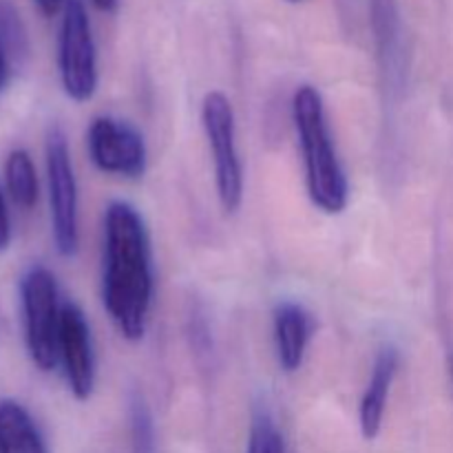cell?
Wrapping results in <instances>:
<instances>
[{
  "label": "cell",
  "mask_w": 453,
  "mask_h": 453,
  "mask_svg": "<svg viewBox=\"0 0 453 453\" xmlns=\"http://www.w3.org/2000/svg\"><path fill=\"white\" fill-rule=\"evenodd\" d=\"M398 363H401V357L394 345H385L376 357L370 383L363 392L361 407H358V423H361V434L365 441H374L383 427L385 407H388L389 389L396 379Z\"/></svg>",
  "instance_id": "obj_10"
},
{
  "label": "cell",
  "mask_w": 453,
  "mask_h": 453,
  "mask_svg": "<svg viewBox=\"0 0 453 453\" xmlns=\"http://www.w3.org/2000/svg\"><path fill=\"white\" fill-rule=\"evenodd\" d=\"M128 418H131V438L135 453H155V425L153 414L140 392L131 394L128 401Z\"/></svg>",
  "instance_id": "obj_14"
},
{
  "label": "cell",
  "mask_w": 453,
  "mask_h": 453,
  "mask_svg": "<svg viewBox=\"0 0 453 453\" xmlns=\"http://www.w3.org/2000/svg\"><path fill=\"white\" fill-rule=\"evenodd\" d=\"M449 372H451V380H453V354H451V358H449Z\"/></svg>",
  "instance_id": "obj_20"
},
{
  "label": "cell",
  "mask_w": 453,
  "mask_h": 453,
  "mask_svg": "<svg viewBox=\"0 0 453 453\" xmlns=\"http://www.w3.org/2000/svg\"><path fill=\"white\" fill-rule=\"evenodd\" d=\"M246 453H286L281 432L268 411H257L252 418Z\"/></svg>",
  "instance_id": "obj_15"
},
{
  "label": "cell",
  "mask_w": 453,
  "mask_h": 453,
  "mask_svg": "<svg viewBox=\"0 0 453 453\" xmlns=\"http://www.w3.org/2000/svg\"><path fill=\"white\" fill-rule=\"evenodd\" d=\"M0 453H49L34 416L13 398L0 401Z\"/></svg>",
  "instance_id": "obj_11"
},
{
  "label": "cell",
  "mask_w": 453,
  "mask_h": 453,
  "mask_svg": "<svg viewBox=\"0 0 453 453\" xmlns=\"http://www.w3.org/2000/svg\"><path fill=\"white\" fill-rule=\"evenodd\" d=\"M58 69L66 97L73 102L91 100L97 88V58L82 0H65L58 35Z\"/></svg>",
  "instance_id": "obj_6"
},
{
  "label": "cell",
  "mask_w": 453,
  "mask_h": 453,
  "mask_svg": "<svg viewBox=\"0 0 453 453\" xmlns=\"http://www.w3.org/2000/svg\"><path fill=\"white\" fill-rule=\"evenodd\" d=\"M292 122L299 137L310 202L326 215L348 208L349 186L336 155L323 97L312 84H301L292 97Z\"/></svg>",
  "instance_id": "obj_2"
},
{
  "label": "cell",
  "mask_w": 453,
  "mask_h": 453,
  "mask_svg": "<svg viewBox=\"0 0 453 453\" xmlns=\"http://www.w3.org/2000/svg\"><path fill=\"white\" fill-rule=\"evenodd\" d=\"M58 363H62L66 385L75 401H88L96 389V357H93L88 321L75 303L62 305Z\"/></svg>",
  "instance_id": "obj_8"
},
{
  "label": "cell",
  "mask_w": 453,
  "mask_h": 453,
  "mask_svg": "<svg viewBox=\"0 0 453 453\" xmlns=\"http://www.w3.org/2000/svg\"><path fill=\"white\" fill-rule=\"evenodd\" d=\"M12 243V217H9L7 199L0 188V252H4Z\"/></svg>",
  "instance_id": "obj_16"
},
{
  "label": "cell",
  "mask_w": 453,
  "mask_h": 453,
  "mask_svg": "<svg viewBox=\"0 0 453 453\" xmlns=\"http://www.w3.org/2000/svg\"><path fill=\"white\" fill-rule=\"evenodd\" d=\"M202 124L215 162V184L219 203L228 215L243 202V166L237 150V124L228 96L221 91L206 93L202 102Z\"/></svg>",
  "instance_id": "obj_4"
},
{
  "label": "cell",
  "mask_w": 453,
  "mask_h": 453,
  "mask_svg": "<svg viewBox=\"0 0 453 453\" xmlns=\"http://www.w3.org/2000/svg\"><path fill=\"white\" fill-rule=\"evenodd\" d=\"M4 181L7 193L18 208L31 211L38 203L40 184L35 164L25 149H13L4 162Z\"/></svg>",
  "instance_id": "obj_12"
},
{
  "label": "cell",
  "mask_w": 453,
  "mask_h": 453,
  "mask_svg": "<svg viewBox=\"0 0 453 453\" xmlns=\"http://www.w3.org/2000/svg\"><path fill=\"white\" fill-rule=\"evenodd\" d=\"M22 323L27 352L40 372L58 367V332L62 305L58 303L56 277L44 265H31L20 279Z\"/></svg>",
  "instance_id": "obj_3"
},
{
  "label": "cell",
  "mask_w": 453,
  "mask_h": 453,
  "mask_svg": "<svg viewBox=\"0 0 453 453\" xmlns=\"http://www.w3.org/2000/svg\"><path fill=\"white\" fill-rule=\"evenodd\" d=\"M102 303L122 339H144L153 303V265L144 219L127 202H111L104 212Z\"/></svg>",
  "instance_id": "obj_1"
},
{
  "label": "cell",
  "mask_w": 453,
  "mask_h": 453,
  "mask_svg": "<svg viewBox=\"0 0 453 453\" xmlns=\"http://www.w3.org/2000/svg\"><path fill=\"white\" fill-rule=\"evenodd\" d=\"M87 146L97 171L127 180L144 175L149 162L144 137L131 124L111 115H100L88 127Z\"/></svg>",
  "instance_id": "obj_7"
},
{
  "label": "cell",
  "mask_w": 453,
  "mask_h": 453,
  "mask_svg": "<svg viewBox=\"0 0 453 453\" xmlns=\"http://www.w3.org/2000/svg\"><path fill=\"white\" fill-rule=\"evenodd\" d=\"M35 4H38L40 13L53 16V13H58V9L65 7V0H35Z\"/></svg>",
  "instance_id": "obj_18"
},
{
  "label": "cell",
  "mask_w": 453,
  "mask_h": 453,
  "mask_svg": "<svg viewBox=\"0 0 453 453\" xmlns=\"http://www.w3.org/2000/svg\"><path fill=\"white\" fill-rule=\"evenodd\" d=\"M372 29L385 69L392 71L401 47V18L396 0H372Z\"/></svg>",
  "instance_id": "obj_13"
},
{
  "label": "cell",
  "mask_w": 453,
  "mask_h": 453,
  "mask_svg": "<svg viewBox=\"0 0 453 453\" xmlns=\"http://www.w3.org/2000/svg\"><path fill=\"white\" fill-rule=\"evenodd\" d=\"M47 184L49 208H51V233L56 250L62 257H75L80 248L78 224V181H75L71 150L60 127L47 133Z\"/></svg>",
  "instance_id": "obj_5"
},
{
  "label": "cell",
  "mask_w": 453,
  "mask_h": 453,
  "mask_svg": "<svg viewBox=\"0 0 453 453\" xmlns=\"http://www.w3.org/2000/svg\"><path fill=\"white\" fill-rule=\"evenodd\" d=\"M274 349H277L279 367L288 374L303 365L310 339H312L314 323L308 310L295 301H283L274 308L273 317Z\"/></svg>",
  "instance_id": "obj_9"
},
{
  "label": "cell",
  "mask_w": 453,
  "mask_h": 453,
  "mask_svg": "<svg viewBox=\"0 0 453 453\" xmlns=\"http://www.w3.org/2000/svg\"><path fill=\"white\" fill-rule=\"evenodd\" d=\"M288 3H301V0H288Z\"/></svg>",
  "instance_id": "obj_21"
},
{
  "label": "cell",
  "mask_w": 453,
  "mask_h": 453,
  "mask_svg": "<svg viewBox=\"0 0 453 453\" xmlns=\"http://www.w3.org/2000/svg\"><path fill=\"white\" fill-rule=\"evenodd\" d=\"M93 4H96V9H100V12L104 13H113L115 9H118V3L119 0H91Z\"/></svg>",
  "instance_id": "obj_19"
},
{
  "label": "cell",
  "mask_w": 453,
  "mask_h": 453,
  "mask_svg": "<svg viewBox=\"0 0 453 453\" xmlns=\"http://www.w3.org/2000/svg\"><path fill=\"white\" fill-rule=\"evenodd\" d=\"M9 78H12V58H9L3 38H0V93L7 88Z\"/></svg>",
  "instance_id": "obj_17"
}]
</instances>
